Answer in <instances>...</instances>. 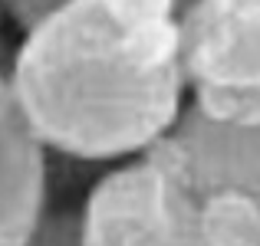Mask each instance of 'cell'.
Segmentation results:
<instances>
[{"label": "cell", "mask_w": 260, "mask_h": 246, "mask_svg": "<svg viewBox=\"0 0 260 246\" xmlns=\"http://www.w3.org/2000/svg\"><path fill=\"white\" fill-rule=\"evenodd\" d=\"M23 246H83V217L76 210H43Z\"/></svg>", "instance_id": "cell-9"}, {"label": "cell", "mask_w": 260, "mask_h": 246, "mask_svg": "<svg viewBox=\"0 0 260 246\" xmlns=\"http://www.w3.org/2000/svg\"><path fill=\"white\" fill-rule=\"evenodd\" d=\"M198 230L204 246H260V200L234 190L201 197Z\"/></svg>", "instance_id": "cell-6"}, {"label": "cell", "mask_w": 260, "mask_h": 246, "mask_svg": "<svg viewBox=\"0 0 260 246\" xmlns=\"http://www.w3.org/2000/svg\"><path fill=\"white\" fill-rule=\"evenodd\" d=\"M191 105L201 115L228 125H257L260 128V89H217L194 86Z\"/></svg>", "instance_id": "cell-7"}, {"label": "cell", "mask_w": 260, "mask_h": 246, "mask_svg": "<svg viewBox=\"0 0 260 246\" xmlns=\"http://www.w3.org/2000/svg\"><path fill=\"white\" fill-rule=\"evenodd\" d=\"M70 0H0L4 13L20 26V30H33L37 23H43L50 13H56L59 7H66Z\"/></svg>", "instance_id": "cell-10"}, {"label": "cell", "mask_w": 260, "mask_h": 246, "mask_svg": "<svg viewBox=\"0 0 260 246\" xmlns=\"http://www.w3.org/2000/svg\"><path fill=\"white\" fill-rule=\"evenodd\" d=\"M184 151L188 184L198 197L234 190L260 200V128L228 125L201 115L194 105L181 112L172 128Z\"/></svg>", "instance_id": "cell-4"}, {"label": "cell", "mask_w": 260, "mask_h": 246, "mask_svg": "<svg viewBox=\"0 0 260 246\" xmlns=\"http://www.w3.org/2000/svg\"><path fill=\"white\" fill-rule=\"evenodd\" d=\"M46 210V148L0 72V246H23Z\"/></svg>", "instance_id": "cell-5"}, {"label": "cell", "mask_w": 260, "mask_h": 246, "mask_svg": "<svg viewBox=\"0 0 260 246\" xmlns=\"http://www.w3.org/2000/svg\"><path fill=\"white\" fill-rule=\"evenodd\" d=\"M99 4L119 30H135V26H145V23L172 20L181 10L178 0H99Z\"/></svg>", "instance_id": "cell-8"}, {"label": "cell", "mask_w": 260, "mask_h": 246, "mask_svg": "<svg viewBox=\"0 0 260 246\" xmlns=\"http://www.w3.org/2000/svg\"><path fill=\"white\" fill-rule=\"evenodd\" d=\"M7 82L40 145L76 161L142 154L175 128L188 89L181 66H142L99 0H70L26 30Z\"/></svg>", "instance_id": "cell-1"}, {"label": "cell", "mask_w": 260, "mask_h": 246, "mask_svg": "<svg viewBox=\"0 0 260 246\" xmlns=\"http://www.w3.org/2000/svg\"><path fill=\"white\" fill-rule=\"evenodd\" d=\"M178 23L191 89H260V0H191Z\"/></svg>", "instance_id": "cell-3"}, {"label": "cell", "mask_w": 260, "mask_h": 246, "mask_svg": "<svg viewBox=\"0 0 260 246\" xmlns=\"http://www.w3.org/2000/svg\"><path fill=\"white\" fill-rule=\"evenodd\" d=\"M198 203L181 177L139 154L89 190L79 210L83 246H204Z\"/></svg>", "instance_id": "cell-2"}]
</instances>
